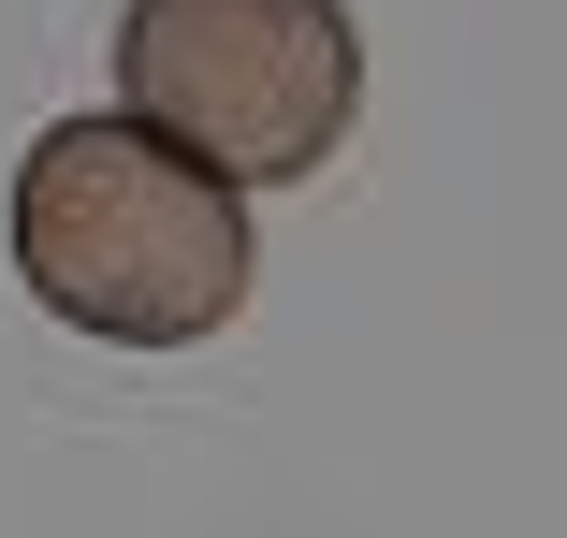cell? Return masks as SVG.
<instances>
[{
  "label": "cell",
  "mask_w": 567,
  "mask_h": 538,
  "mask_svg": "<svg viewBox=\"0 0 567 538\" xmlns=\"http://www.w3.org/2000/svg\"><path fill=\"white\" fill-rule=\"evenodd\" d=\"M16 277L117 350H189L248 306V189L146 117H59L16 161Z\"/></svg>",
  "instance_id": "cell-1"
},
{
  "label": "cell",
  "mask_w": 567,
  "mask_h": 538,
  "mask_svg": "<svg viewBox=\"0 0 567 538\" xmlns=\"http://www.w3.org/2000/svg\"><path fill=\"white\" fill-rule=\"evenodd\" d=\"M117 87H132L146 132H175L234 189L248 175L291 189L364 117V30H350V0H132Z\"/></svg>",
  "instance_id": "cell-2"
}]
</instances>
